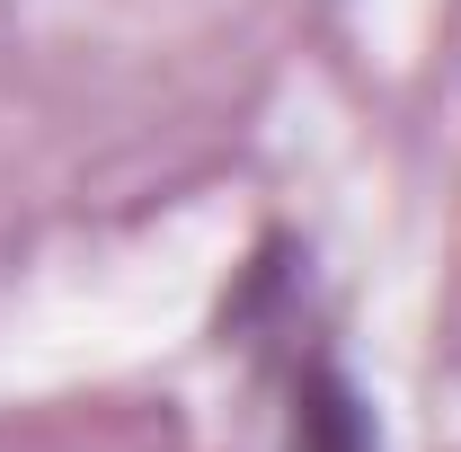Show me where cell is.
<instances>
[{"instance_id":"cell-1","label":"cell","mask_w":461,"mask_h":452,"mask_svg":"<svg viewBox=\"0 0 461 452\" xmlns=\"http://www.w3.org/2000/svg\"><path fill=\"white\" fill-rule=\"evenodd\" d=\"M285 452H382L373 399L329 346H302L285 364Z\"/></svg>"}]
</instances>
